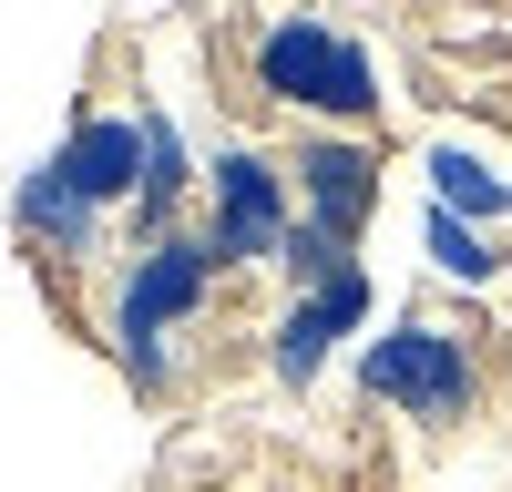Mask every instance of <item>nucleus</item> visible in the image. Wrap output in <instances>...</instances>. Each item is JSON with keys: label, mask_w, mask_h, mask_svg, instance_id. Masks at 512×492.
I'll list each match as a JSON object with an SVG mask.
<instances>
[{"label": "nucleus", "mask_w": 512, "mask_h": 492, "mask_svg": "<svg viewBox=\"0 0 512 492\" xmlns=\"http://www.w3.org/2000/svg\"><path fill=\"white\" fill-rule=\"evenodd\" d=\"M216 246H205V226H164L144 236L134 257H123L113 277V308H103V339L123 359V380H134L144 400L175 390V328H195L205 308H216Z\"/></svg>", "instance_id": "nucleus-1"}, {"label": "nucleus", "mask_w": 512, "mask_h": 492, "mask_svg": "<svg viewBox=\"0 0 512 492\" xmlns=\"http://www.w3.org/2000/svg\"><path fill=\"white\" fill-rule=\"evenodd\" d=\"M256 93L287 103V113H318L328 134H359V123H379V62L359 31H328L318 11H277L267 31H256Z\"/></svg>", "instance_id": "nucleus-2"}, {"label": "nucleus", "mask_w": 512, "mask_h": 492, "mask_svg": "<svg viewBox=\"0 0 512 492\" xmlns=\"http://www.w3.org/2000/svg\"><path fill=\"white\" fill-rule=\"evenodd\" d=\"M359 390L379 410H400V421H420V431H451L482 400V349L451 318H400V328H379L359 349Z\"/></svg>", "instance_id": "nucleus-3"}, {"label": "nucleus", "mask_w": 512, "mask_h": 492, "mask_svg": "<svg viewBox=\"0 0 512 492\" xmlns=\"http://www.w3.org/2000/svg\"><path fill=\"white\" fill-rule=\"evenodd\" d=\"M297 236V185L267 144H216L205 154V246L216 267H277Z\"/></svg>", "instance_id": "nucleus-4"}, {"label": "nucleus", "mask_w": 512, "mask_h": 492, "mask_svg": "<svg viewBox=\"0 0 512 492\" xmlns=\"http://www.w3.org/2000/svg\"><path fill=\"white\" fill-rule=\"evenodd\" d=\"M297 185V226H318L328 246H359V226L379 216V144L369 134H308L287 154Z\"/></svg>", "instance_id": "nucleus-5"}, {"label": "nucleus", "mask_w": 512, "mask_h": 492, "mask_svg": "<svg viewBox=\"0 0 512 492\" xmlns=\"http://www.w3.org/2000/svg\"><path fill=\"white\" fill-rule=\"evenodd\" d=\"M369 267H338V277H318V287H297V298L277 308V328H267V369L287 390H318V369L338 359V339H359L369 328Z\"/></svg>", "instance_id": "nucleus-6"}, {"label": "nucleus", "mask_w": 512, "mask_h": 492, "mask_svg": "<svg viewBox=\"0 0 512 492\" xmlns=\"http://www.w3.org/2000/svg\"><path fill=\"white\" fill-rule=\"evenodd\" d=\"M52 154L103 216H134V195H144V113H82Z\"/></svg>", "instance_id": "nucleus-7"}, {"label": "nucleus", "mask_w": 512, "mask_h": 492, "mask_svg": "<svg viewBox=\"0 0 512 492\" xmlns=\"http://www.w3.org/2000/svg\"><path fill=\"white\" fill-rule=\"evenodd\" d=\"M11 226L31 246H52V257H93V246H103V205L62 175V154H41L31 175L11 185Z\"/></svg>", "instance_id": "nucleus-8"}, {"label": "nucleus", "mask_w": 512, "mask_h": 492, "mask_svg": "<svg viewBox=\"0 0 512 492\" xmlns=\"http://www.w3.org/2000/svg\"><path fill=\"white\" fill-rule=\"evenodd\" d=\"M420 175H431V205H451L461 226H482V236L512 226V175H502V164H482L472 144H431Z\"/></svg>", "instance_id": "nucleus-9"}, {"label": "nucleus", "mask_w": 512, "mask_h": 492, "mask_svg": "<svg viewBox=\"0 0 512 492\" xmlns=\"http://www.w3.org/2000/svg\"><path fill=\"white\" fill-rule=\"evenodd\" d=\"M431 267L461 277V287H492L502 277V236H482V226H461L451 205H431Z\"/></svg>", "instance_id": "nucleus-10"}, {"label": "nucleus", "mask_w": 512, "mask_h": 492, "mask_svg": "<svg viewBox=\"0 0 512 492\" xmlns=\"http://www.w3.org/2000/svg\"><path fill=\"white\" fill-rule=\"evenodd\" d=\"M338 267H359V257H349V246H328L318 226H297V236H287V257H277L287 287H318V277H338Z\"/></svg>", "instance_id": "nucleus-11"}]
</instances>
